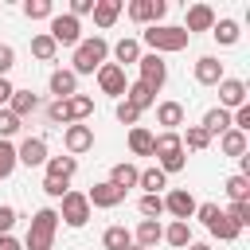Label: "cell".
<instances>
[{"label":"cell","mask_w":250,"mask_h":250,"mask_svg":"<svg viewBox=\"0 0 250 250\" xmlns=\"http://www.w3.org/2000/svg\"><path fill=\"white\" fill-rule=\"evenodd\" d=\"M16 219H20V215H16V207H12V203H4V207H0V234H12Z\"/></svg>","instance_id":"obj_47"},{"label":"cell","mask_w":250,"mask_h":250,"mask_svg":"<svg viewBox=\"0 0 250 250\" xmlns=\"http://www.w3.org/2000/svg\"><path fill=\"white\" fill-rule=\"evenodd\" d=\"M102 246H105V250H129V246H133V230H125V227H105Z\"/></svg>","instance_id":"obj_35"},{"label":"cell","mask_w":250,"mask_h":250,"mask_svg":"<svg viewBox=\"0 0 250 250\" xmlns=\"http://www.w3.org/2000/svg\"><path fill=\"white\" fill-rule=\"evenodd\" d=\"M223 215H227V219H230L238 230H242V227H250V203H230Z\"/></svg>","instance_id":"obj_42"},{"label":"cell","mask_w":250,"mask_h":250,"mask_svg":"<svg viewBox=\"0 0 250 250\" xmlns=\"http://www.w3.org/2000/svg\"><path fill=\"white\" fill-rule=\"evenodd\" d=\"M137 188H145V195H160V188H168V176H164L156 164H152V168H141Z\"/></svg>","instance_id":"obj_32"},{"label":"cell","mask_w":250,"mask_h":250,"mask_svg":"<svg viewBox=\"0 0 250 250\" xmlns=\"http://www.w3.org/2000/svg\"><path fill=\"white\" fill-rule=\"evenodd\" d=\"M137 70H141V78H137V82H145V86H148L152 94H156V90H160V86L168 82V62H164L160 55H152V51L137 59Z\"/></svg>","instance_id":"obj_7"},{"label":"cell","mask_w":250,"mask_h":250,"mask_svg":"<svg viewBox=\"0 0 250 250\" xmlns=\"http://www.w3.org/2000/svg\"><path fill=\"white\" fill-rule=\"evenodd\" d=\"M160 199H164V211H168L172 219H180V223H188V219L195 215V207H199V203H195V195H191L188 188H172V191H168V195H160Z\"/></svg>","instance_id":"obj_11"},{"label":"cell","mask_w":250,"mask_h":250,"mask_svg":"<svg viewBox=\"0 0 250 250\" xmlns=\"http://www.w3.org/2000/svg\"><path fill=\"white\" fill-rule=\"evenodd\" d=\"M0 250H23V242L12 238V234H0Z\"/></svg>","instance_id":"obj_51"},{"label":"cell","mask_w":250,"mask_h":250,"mask_svg":"<svg viewBox=\"0 0 250 250\" xmlns=\"http://www.w3.org/2000/svg\"><path fill=\"white\" fill-rule=\"evenodd\" d=\"M184 250H211V246H207V242H188Z\"/></svg>","instance_id":"obj_52"},{"label":"cell","mask_w":250,"mask_h":250,"mask_svg":"<svg viewBox=\"0 0 250 250\" xmlns=\"http://www.w3.org/2000/svg\"><path fill=\"white\" fill-rule=\"evenodd\" d=\"M90 211H94V207H90V199H86V191H74V188H70V191L62 195V207H59V219H62L66 227H74V230H78V227H86V223H90Z\"/></svg>","instance_id":"obj_5"},{"label":"cell","mask_w":250,"mask_h":250,"mask_svg":"<svg viewBox=\"0 0 250 250\" xmlns=\"http://www.w3.org/2000/svg\"><path fill=\"white\" fill-rule=\"evenodd\" d=\"M55 230H59V211L55 207H39L31 215L27 234H23V250H51L55 246Z\"/></svg>","instance_id":"obj_3"},{"label":"cell","mask_w":250,"mask_h":250,"mask_svg":"<svg viewBox=\"0 0 250 250\" xmlns=\"http://www.w3.org/2000/svg\"><path fill=\"white\" fill-rule=\"evenodd\" d=\"M109 55H113V62L125 70V66H133V62L141 59V39H117V43L109 47Z\"/></svg>","instance_id":"obj_20"},{"label":"cell","mask_w":250,"mask_h":250,"mask_svg":"<svg viewBox=\"0 0 250 250\" xmlns=\"http://www.w3.org/2000/svg\"><path fill=\"white\" fill-rule=\"evenodd\" d=\"M180 145H184V152H203V148L211 145V137H207L203 125H188V129L180 133Z\"/></svg>","instance_id":"obj_30"},{"label":"cell","mask_w":250,"mask_h":250,"mask_svg":"<svg viewBox=\"0 0 250 250\" xmlns=\"http://www.w3.org/2000/svg\"><path fill=\"white\" fill-rule=\"evenodd\" d=\"M74 66V74H98V66L102 62H109V43H105V35H90V39H82L78 47H74V59H70Z\"/></svg>","instance_id":"obj_4"},{"label":"cell","mask_w":250,"mask_h":250,"mask_svg":"<svg viewBox=\"0 0 250 250\" xmlns=\"http://www.w3.org/2000/svg\"><path fill=\"white\" fill-rule=\"evenodd\" d=\"M207 230H211V234H215L219 242H234V238L242 234V230H238V227H234V223H230V219H227L223 211H219V215L211 219V227H207Z\"/></svg>","instance_id":"obj_37"},{"label":"cell","mask_w":250,"mask_h":250,"mask_svg":"<svg viewBox=\"0 0 250 250\" xmlns=\"http://www.w3.org/2000/svg\"><path fill=\"white\" fill-rule=\"evenodd\" d=\"M90 113H94V98H90V94H70V98H66V117H70V125H74V121L82 125Z\"/></svg>","instance_id":"obj_26"},{"label":"cell","mask_w":250,"mask_h":250,"mask_svg":"<svg viewBox=\"0 0 250 250\" xmlns=\"http://www.w3.org/2000/svg\"><path fill=\"white\" fill-rule=\"evenodd\" d=\"M160 238H164L160 219H141V223H137V230H133V242H137V246H145V250H152Z\"/></svg>","instance_id":"obj_19"},{"label":"cell","mask_w":250,"mask_h":250,"mask_svg":"<svg viewBox=\"0 0 250 250\" xmlns=\"http://www.w3.org/2000/svg\"><path fill=\"white\" fill-rule=\"evenodd\" d=\"M47 86H51V94H55V102H66L70 94H78V74H74L70 66H62V70H51V78H47Z\"/></svg>","instance_id":"obj_16"},{"label":"cell","mask_w":250,"mask_h":250,"mask_svg":"<svg viewBox=\"0 0 250 250\" xmlns=\"http://www.w3.org/2000/svg\"><path fill=\"white\" fill-rule=\"evenodd\" d=\"M152 156H156V168H160L164 176L188 168V152H184V145H180V133H156V137H152Z\"/></svg>","instance_id":"obj_2"},{"label":"cell","mask_w":250,"mask_h":250,"mask_svg":"<svg viewBox=\"0 0 250 250\" xmlns=\"http://www.w3.org/2000/svg\"><path fill=\"white\" fill-rule=\"evenodd\" d=\"M156 125H164V133H180V125H184V105H180V102H160V105H156Z\"/></svg>","instance_id":"obj_18"},{"label":"cell","mask_w":250,"mask_h":250,"mask_svg":"<svg viewBox=\"0 0 250 250\" xmlns=\"http://www.w3.org/2000/svg\"><path fill=\"white\" fill-rule=\"evenodd\" d=\"M62 145H66V156H74V160H78L82 152H90V148H94V125H78V121H74V125H66V129H62Z\"/></svg>","instance_id":"obj_10"},{"label":"cell","mask_w":250,"mask_h":250,"mask_svg":"<svg viewBox=\"0 0 250 250\" xmlns=\"http://www.w3.org/2000/svg\"><path fill=\"white\" fill-rule=\"evenodd\" d=\"M121 8H125L121 0H94V12H90V16H94L98 27H113L117 16H121Z\"/></svg>","instance_id":"obj_22"},{"label":"cell","mask_w":250,"mask_h":250,"mask_svg":"<svg viewBox=\"0 0 250 250\" xmlns=\"http://www.w3.org/2000/svg\"><path fill=\"white\" fill-rule=\"evenodd\" d=\"M12 172H16V145L0 141V180H8Z\"/></svg>","instance_id":"obj_39"},{"label":"cell","mask_w":250,"mask_h":250,"mask_svg":"<svg viewBox=\"0 0 250 250\" xmlns=\"http://www.w3.org/2000/svg\"><path fill=\"white\" fill-rule=\"evenodd\" d=\"M211 35H215V43H219V47H234V43L242 39V31H238V20H230V16H223V20H215V27H211Z\"/></svg>","instance_id":"obj_23"},{"label":"cell","mask_w":250,"mask_h":250,"mask_svg":"<svg viewBox=\"0 0 250 250\" xmlns=\"http://www.w3.org/2000/svg\"><path fill=\"white\" fill-rule=\"evenodd\" d=\"M86 199H90V207H102V211H113L117 203H125V191H121V188H113L109 180H102V184H94V188L86 191Z\"/></svg>","instance_id":"obj_14"},{"label":"cell","mask_w":250,"mask_h":250,"mask_svg":"<svg viewBox=\"0 0 250 250\" xmlns=\"http://www.w3.org/2000/svg\"><path fill=\"white\" fill-rule=\"evenodd\" d=\"M238 105H246V82L242 78H223L219 82V109H238Z\"/></svg>","instance_id":"obj_15"},{"label":"cell","mask_w":250,"mask_h":250,"mask_svg":"<svg viewBox=\"0 0 250 250\" xmlns=\"http://www.w3.org/2000/svg\"><path fill=\"white\" fill-rule=\"evenodd\" d=\"M223 188H227V199L230 203H250V176H238L234 172V176H227Z\"/></svg>","instance_id":"obj_33"},{"label":"cell","mask_w":250,"mask_h":250,"mask_svg":"<svg viewBox=\"0 0 250 250\" xmlns=\"http://www.w3.org/2000/svg\"><path fill=\"white\" fill-rule=\"evenodd\" d=\"M94 78H98V90H102V94H109V98H117V102L125 98V86H129V78H125V70H121L117 62H102Z\"/></svg>","instance_id":"obj_8"},{"label":"cell","mask_w":250,"mask_h":250,"mask_svg":"<svg viewBox=\"0 0 250 250\" xmlns=\"http://www.w3.org/2000/svg\"><path fill=\"white\" fill-rule=\"evenodd\" d=\"M219 211H223V207H219V203H199V207H195V219H199V223H203V227H211V219H215V215H219Z\"/></svg>","instance_id":"obj_48"},{"label":"cell","mask_w":250,"mask_h":250,"mask_svg":"<svg viewBox=\"0 0 250 250\" xmlns=\"http://www.w3.org/2000/svg\"><path fill=\"white\" fill-rule=\"evenodd\" d=\"M227 74H223V62L215 59V55H203V59H195V82L199 86H219Z\"/></svg>","instance_id":"obj_17"},{"label":"cell","mask_w":250,"mask_h":250,"mask_svg":"<svg viewBox=\"0 0 250 250\" xmlns=\"http://www.w3.org/2000/svg\"><path fill=\"white\" fill-rule=\"evenodd\" d=\"M23 16L27 20H51L55 16V4L51 0H23Z\"/></svg>","instance_id":"obj_38"},{"label":"cell","mask_w":250,"mask_h":250,"mask_svg":"<svg viewBox=\"0 0 250 250\" xmlns=\"http://www.w3.org/2000/svg\"><path fill=\"white\" fill-rule=\"evenodd\" d=\"M113 113H117V121H121V125H129V129H133V125L141 121V109H133V105H129L125 98L117 102V109H113Z\"/></svg>","instance_id":"obj_43"},{"label":"cell","mask_w":250,"mask_h":250,"mask_svg":"<svg viewBox=\"0 0 250 250\" xmlns=\"http://www.w3.org/2000/svg\"><path fill=\"white\" fill-rule=\"evenodd\" d=\"M203 129H207V137H223V133L230 129V113L219 109V105H211V109L203 113Z\"/></svg>","instance_id":"obj_29"},{"label":"cell","mask_w":250,"mask_h":250,"mask_svg":"<svg viewBox=\"0 0 250 250\" xmlns=\"http://www.w3.org/2000/svg\"><path fill=\"white\" fill-rule=\"evenodd\" d=\"M43 191H47L51 199H62V195L70 191V184H62V180H51V176H43Z\"/></svg>","instance_id":"obj_46"},{"label":"cell","mask_w":250,"mask_h":250,"mask_svg":"<svg viewBox=\"0 0 250 250\" xmlns=\"http://www.w3.org/2000/svg\"><path fill=\"white\" fill-rule=\"evenodd\" d=\"M90 12H94V0H70V8H66V16H74V20H82Z\"/></svg>","instance_id":"obj_49"},{"label":"cell","mask_w":250,"mask_h":250,"mask_svg":"<svg viewBox=\"0 0 250 250\" xmlns=\"http://www.w3.org/2000/svg\"><path fill=\"white\" fill-rule=\"evenodd\" d=\"M8 109L23 121V117H31V113L39 109V98H35L31 90H16V94H12V102H8Z\"/></svg>","instance_id":"obj_28"},{"label":"cell","mask_w":250,"mask_h":250,"mask_svg":"<svg viewBox=\"0 0 250 250\" xmlns=\"http://www.w3.org/2000/svg\"><path fill=\"white\" fill-rule=\"evenodd\" d=\"M20 125H23V121H20V117H16V113H12L8 105H4V109H0V141L16 137V133H20Z\"/></svg>","instance_id":"obj_41"},{"label":"cell","mask_w":250,"mask_h":250,"mask_svg":"<svg viewBox=\"0 0 250 250\" xmlns=\"http://www.w3.org/2000/svg\"><path fill=\"white\" fill-rule=\"evenodd\" d=\"M152 137L156 133H148L145 125H133L129 129V152L133 156H152Z\"/></svg>","instance_id":"obj_31"},{"label":"cell","mask_w":250,"mask_h":250,"mask_svg":"<svg viewBox=\"0 0 250 250\" xmlns=\"http://www.w3.org/2000/svg\"><path fill=\"white\" fill-rule=\"evenodd\" d=\"M47 35L55 39V47H78V43H82V23H78L74 16H66V12H55Z\"/></svg>","instance_id":"obj_6"},{"label":"cell","mask_w":250,"mask_h":250,"mask_svg":"<svg viewBox=\"0 0 250 250\" xmlns=\"http://www.w3.org/2000/svg\"><path fill=\"white\" fill-rule=\"evenodd\" d=\"M215 20H219V16H215L211 4H191V8L184 12V31H188V35H195V31H211Z\"/></svg>","instance_id":"obj_12"},{"label":"cell","mask_w":250,"mask_h":250,"mask_svg":"<svg viewBox=\"0 0 250 250\" xmlns=\"http://www.w3.org/2000/svg\"><path fill=\"white\" fill-rule=\"evenodd\" d=\"M219 148H223V156H246V152H250V141H246V133L227 129V133L219 137Z\"/></svg>","instance_id":"obj_27"},{"label":"cell","mask_w":250,"mask_h":250,"mask_svg":"<svg viewBox=\"0 0 250 250\" xmlns=\"http://www.w3.org/2000/svg\"><path fill=\"white\" fill-rule=\"evenodd\" d=\"M12 66H16V47L12 43H0V78H8Z\"/></svg>","instance_id":"obj_44"},{"label":"cell","mask_w":250,"mask_h":250,"mask_svg":"<svg viewBox=\"0 0 250 250\" xmlns=\"http://www.w3.org/2000/svg\"><path fill=\"white\" fill-rule=\"evenodd\" d=\"M129 20L133 23H141V27H152V23H160L164 20V12H168V4L164 0H129Z\"/></svg>","instance_id":"obj_9"},{"label":"cell","mask_w":250,"mask_h":250,"mask_svg":"<svg viewBox=\"0 0 250 250\" xmlns=\"http://www.w3.org/2000/svg\"><path fill=\"white\" fill-rule=\"evenodd\" d=\"M137 176H141V168H137V164H129V160H121V164H113V168H109V184H113V188H121V191L137 188Z\"/></svg>","instance_id":"obj_25"},{"label":"cell","mask_w":250,"mask_h":250,"mask_svg":"<svg viewBox=\"0 0 250 250\" xmlns=\"http://www.w3.org/2000/svg\"><path fill=\"white\" fill-rule=\"evenodd\" d=\"M31 55H35L39 62H51V59L59 55V47H55V39H51L47 31H39V35H31Z\"/></svg>","instance_id":"obj_36"},{"label":"cell","mask_w":250,"mask_h":250,"mask_svg":"<svg viewBox=\"0 0 250 250\" xmlns=\"http://www.w3.org/2000/svg\"><path fill=\"white\" fill-rule=\"evenodd\" d=\"M47 117H51V125H70V117H66V102H51V105H47Z\"/></svg>","instance_id":"obj_45"},{"label":"cell","mask_w":250,"mask_h":250,"mask_svg":"<svg viewBox=\"0 0 250 250\" xmlns=\"http://www.w3.org/2000/svg\"><path fill=\"white\" fill-rule=\"evenodd\" d=\"M12 94H16V86H12L8 78H0V109H4L8 102H12Z\"/></svg>","instance_id":"obj_50"},{"label":"cell","mask_w":250,"mask_h":250,"mask_svg":"<svg viewBox=\"0 0 250 250\" xmlns=\"http://www.w3.org/2000/svg\"><path fill=\"white\" fill-rule=\"evenodd\" d=\"M145 47L152 51V55H176V51H184L188 43H191V35L184 31V27H176V23H152V27H145Z\"/></svg>","instance_id":"obj_1"},{"label":"cell","mask_w":250,"mask_h":250,"mask_svg":"<svg viewBox=\"0 0 250 250\" xmlns=\"http://www.w3.org/2000/svg\"><path fill=\"white\" fill-rule=\"evenodd\" d=\"M137 211H141L145 219H160V215H164V199H160V195H141Z\"/></svg>","instance_id":"obj_40"},{"label":"cell","mask_w":250,"mask_h":250,"mask_svg":"<svg viewBox=\"0 0 250 250\" xmlns=\"http://www.w3.org/2000/svg\"><path fill=\"white\" fill-rule=\"evenodd\" d=\"M125 102H129L133 109H141V113H145V109H152V105H156V94H152L145 82H129V86H125Z\"/></svg>","instance_id":"obj_24"},{"label":"cell","mask_w":250,"mask_h":250,"mask_svg":"<svg viewBox=\"0 0 250 250\" xmlns=\"http://www.w3.org/2000/svg\"><path fill=\"white\" fill-rule=\"evenodd\" d=\"M160 242H168V246L184 250V246L191 242V227H188V223H180V219H172V223L164 227V238H160Z\"/></svg>","instance_id":"obj_34"},{"label":"cell","mask_w":250,"mask_h":250,"mask_svg":"<svg viewBox=\"0 0 250 250\" xmlns=\"http://www.w3.org/2000/svg\"><path fill=\"white\" fill-rule=\"evenodd\" d=\"M43 168H47V176H51V180L70 184V180H74V172H78V160H74V156H47V164H43Z\"/></svg>","instance_id":"obj_21"},{"label":"cell","mask_w":250,"mask_h":250,"mask_svg":"<svg viewBox=\"0 0 250 250\" xmlns=\"http://www.w3.org/2000/svg\"><path fill=\"white\" fill-rule=\"evenodd\" d=\"M129 250H145V246H137V242H133V246H129Z\"/></svg>","instance_id":"obj_53"},{"label":"cell","mask_w":250,"mask_h":250,"mask_svg":"<svg viewBox=\"0 0 250 250\" xmlns=\"http://www.w3.org/2000/svg\"><path fill=\"white\" fill-rule=\"evenodd\" d=\"M16 164H27V168L47 164V141L43 137H23L20 148H16Z\"/></svg>","instance_id":"obj_13"}]
</instances>
